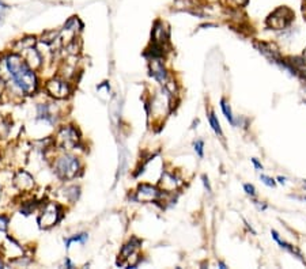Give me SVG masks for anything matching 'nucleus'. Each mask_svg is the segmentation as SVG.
<instances>
[{
  "mask_svg": "<svg viewBox=\"0 0 306 269\" xmlns=\"http://www.w3.org/2000/svg\"><path fill=\"white\" fill-rule=\"evenodd\" d=\"M5 59L10 79L18 86V89L28 95L36 93L38 86L37 76L34 74V70H32L28 63L25 62L24 57L18 53H13Z\"/></svg>",
  "mask_w": 306,
  "mask_h": 269,
  "instance_id": "f257e3e1",
  "label": "nucleus"
},
{
  "mask_svg": "<svg viewBox=\"0 0 306 269\" xmlns=\"http://www.w3.org/2000/svg\"><path fill=\"white\" fill-rule=\"evenodd\" d=\"M80 170V163L78 158L70 154L60 156L55 163V171L61 179L75 178Z\"/></svg>",
  "mask_w": 306,
  "mask_h": 269,
  "instance_id": "f03ea898",
  "label": "nucleus"
},
{
  "mask_svg": "<svg viewBox=\"0 0 306 269\" xmlns=\"http://www.w3.org/2000/svg\"><path fill=\"white\" fill-rule=\"evenodd\" d=\"M139 247H140V241L133 238L128 242L127 245L122 246L121 253L118 255L117 265H125L128 268H135L139 262Z\"/></svg>",
  "mask_w": 306,
  "mask_h": 269,
  "instance_id": "7ed1b4c3",
  "label": "nucleus"
},
{
  "mask_svg": "<svg viewBox=\"0 0 306 269\" xmlns=\"http://www.w3.org/2000/svg\"><path fill=\"white\" fill-rule=\"evenodd\" d=\"M61 208L55 203H48L40 213L37 222L41 228H51L60 220Z\"/></svg>",
  "mask_w": 306,
  "mask_h": 269,
  "instance_id": "20e7f679",
  "label": "nucleus"
},
{
  "mask_svg": "<svg viewBox=\"0 0 306 269\" xmlns=\"http://www.w3.org/2000/svg\"><path fill=\"white\" fill-rule=\"evenodd\" d=\"M79 143V135L76 132L75 128L63 127L56 135V146L63 150H72Z\"/></svg>",
  "mask_w": 306,
  "mask_h": 269,
  "instance_id": "39448f33",
  "label": "nucleus"
},
{
  "mask_svg": "<svg viewBox=\"0 0 306 269\" xmlns=\"http://www.w3.org/2000/svg\"><path fill=\"white\" fill-rule=\"evenodd\" d=\"M292 17H294V14H292L291 10L287 9V7H279L267 18V25L275 30H282L290 25Z\"/></svg>",
  "mask_w": 306,
  "mask_h": 269,
  "instance_id": "423d86ee",
  "label": "nucleus"
},
{
  "mask_svg": "<svg viewBox=\"0 0 306 269\" xmlns=\"http://www.w3.org/2000/svg\"><path fill=\"white\" fill-rule=\"evenodd\" d=\"M161 196H162V192L158 188L148 184H141L136 189L133 198L139 203H154L160 200Z\"/></svg>",
  "mask_w": 306,
  "mask_h": 269,
  "instance_id": "0eeeda50",
  "label": "nucleus"
},
{
  "mask_svg": "<svg viewBox=\"0 0 306 269\" xmlns=\"http://www.w3.org/2000/svg\"><path fill=\"white\" fill-rule=\"evenodd\" d=\"M45 89L49 95H52L53 98L56 99L66 98L67 95L70 94V86L67 82L61 81V79H51L45 86Z\"/></svg>",
  "mask_w": 306,
  "mask_h": 269,
  "instance_id": "6e6552de",
  "label": "nucleus"
},
{
  "mask_svg": "<svg viewBox=\"0 0 306 269\" xmlns=\"http://www.w3.org/2000/svg\"><path fill=\"white\" fill-rule=\"evenodd\" d=\"M14 185L22 192H29L34 188V178L28 171H18L14 177Z\"/></svg>",
  "mask_w": 306,
  "mask_h": 269,
  "instance_id": "1a4fd4ad",
  "label": "nucleus"
},
{
  "mask_svg": "<svg viewBox=\"0 0 306 269\" xmlns=\"http://www.w3.org/2000/svg\"><path fill=\"white\" fill-rule=\"evenodd\" d=\"M21 56L24 57L25 62L28 63L29 67H30L32 70H36V68L41 66V56H40V53H38L33 47L24 49Z\"/></svg>",
  "mask_w": 306,
  "mask_h": 269,
  "instance_id": "9d476101",
  "label": "nucleus"
},
{
  "mask_svg": "<svg viewBox=\"0 0 306 269\" xmlns=\"http://www.w3.org/2000/svg\"><path fill=\"white\" fill-rule=\"evenodd\" d=\"M150 70H151V75L156 78L157 81H160L162 85L166 82V78H168V74H166V70L164 64L158 60V59H152L150 64Z\"/></svg>",
  "mask_w": 306,
  "mask_h": 269,
  "instance_id": "9b49d317",
  "label": "nucleus"
},
{
  "mask_svg": "<svg viewBox=\"0 0 306 269\" xmlns=\"http://www.w3.org/2000/svg\"><path fill=\"white\" fill-rule=\"evenodd\" d=\"M179 181L176 178L175 175L170 174V173H165L162 175V179H161V188L162 190H166V192H173L175 189H177L179 186Z\"/></svg>",
  "mask_w": 306,
  "mask_h": 269,
  "instance_id": "f8f14e48",
  "label": "nucleus"
},
{
  "mask_svg": "<svg viewBox=\"0 0 306 269\" xmlns=\"http://www.w3.org/2000/svg\"><path fill=\"white\" fill-rule=\"evenodd\" d=\"M272 236H273V239H275V241L278 242L279 245L282 246L283 249H286V250H288V251H290V253H291V254H295V255H297V257H298V258H301V254H299V251H298L297 249H295V247H294V246L288 245V243H286V242H283L282 239H280V238H279L278 232H276V231H272Z\"/></svg>",
  "mask_w": 306,
  "mask_h": 269,
  "instance_id": "ddd939ff",
  "label": "nucleus"
},
{
  "mask_svg": "<svg viewBox=\"0 0 306 269\" xmlns=\"http://www.w3.org/2000/svg\"><path fill=\"white\" fill-rule=\"evenodd\" d=\"M34 44H36V38L26 37V38H24V40L18 41V44H17V48H18L19 51H24V49H28V48L34 47Z\"/></svg>",
  "mask_w": 306,
  "mask_h": 269,
  "instance_id": "4468645a",
  "label": "nucleus"
},
{
  "mask_svg": "<svg viewBox=\"0 0 306 269\" xmlns=\"http://www.w3.org/2000/svg\"><path fill=\"white\" fill-rule=\"evenodd\" d=\"M221 108H222V110H223L225 116H226V118L229 120V123H230L231 125H236V121H234V118H233V114H231L230 106H229V104H227L225 99H222V101H221Z\"/></svg>",
  "mask_w": 306,
  "mask_h": 269,
  "instance_id": "2eb2a0df",
  "label": "nucleus"
},
{
  "mask_svg": "<svg viewBox=\"0 0 306 269\" xmlns=\"http://www.w3.org/2000/svg\"><path fill=\"white\" fill-rule=\"evenodd\" d=\"M59 36H60V33H59V32H55V30L45 32V33L43 34V43L52 44L53 41H56Z\"/></svg>",
  "mask_w": 306,
  "mask_h": 269,
  "instance_id": "dca6fc26",
  "label": "nucleus"
},
{
  "mask_svg": "<svg viewBox=\"0 0 306 269\" xmlns=\"http://www.w3.org/2000/svg\"><path fill=\"white\" fill-rule=\"evenodd\" d=\"M208 120H210V125L212 127V129H214V131H215L219 136H222V128H221V125H219V121H218L217 116H215L214 113H211L210 116H208Z\"/></svg>",
  "mask_w": 306,
  "mask_h": 269,
  "instance_id": "f3484780",
  "label": "nucleus"
},
{
  "mask_svg": "<svg viewBox=\"0 0 306 269\" xmlns=\"http://www.w3.org/2000/svg\"><path fill=\"white\" fill-rule=\"evenodd\" d=\"M86 241H87V234H79V235L74 236V238H70V239H67L66 246H67V249H68L72 242H80V243H85Z\"/></svg>",
  "mask_w": 306,
  "mask_h": 269,
  "instance_id": "a211bd4d",
  "label": "nucleus"
},
{
  "mask_svg": "<svg viewBox=\"0 0 306 269\" xmlns=\"http://www.w3.org/2000/svg\"><path fill=\"white\" fill-rule=\"evenodd\" d=\"M203 148H204V143L202 140H198L195 143V151L198 152L199 156H203Z\"/></svg>",
  "mask_w": 306,
  "mask_h": 269,
  "instance_id": "6ab92c4d",
  "label": "nucleus"
},
{
  "mask_svg": "<svg viewBox=\"0 0 306 269\" xmlns=\"http://www.w3.org/2000/svg\"><path fill=\"white\" fill-rule=\"evenodd\" d=\"M249 0H229V5L233 6V7H241V6H245Z\"/></svg>",
  "mask_w": 306,
  "mask_h": 269,
  "instance_id": "aec40b11",
  "label": "nucleus"
},
{
  "mask_svg": "<svg viewBox=\"0 0 306 269\" xmlns=\"http://www.w3.org/2000/svg\"><path fill=\"white\" fill-rule=\"evenodd\" d=\"M9 226V219L6 216H0V231H6Z\"/></svg>",
  "mask_w": 306,
  "mask_h": 269,
  "instance_id": "412c9836",
  "label": "nucleus"
},
{
  "mask_svg": "<svg viewBox=\"0 0 306 269\" xmlns=\"http://www.w3.org/2000/svg\"><path fill=\"white\" fill-rule=\"evenodd\" d=\"M261 181H263L265 185H268V186H275V181H273L272 178L267 177V175H261Z\"/></svg>",
  "mask_w": 306,
  "mask_h": 269,
  "instance_id": "4be33fe9",
  "label": "nucleus"
},
{
  "mask_svg": "<svg viewBox=\"0 0 306 269\" xmlns=\"http://www.w3.org/2000/svg\"><path fill=\"white\" fill-rule=\"evenodd\" d=\"M244 189H245V190H246V193L250 194V196H254V194H256V192H254V186H253V185L246 184L244 186Z\"/></svg>",
  "mask_w": 306,
  "mask_h": 269,
  "instance_id": "5701e85b",
  "label": "nucleus"
},
{
  "mask_svg": "<svg viewBox=\"0 0 306 269\" xmlns=\"http://www.w3.org/2000/svg\"><path fill=\"white\" fill-rule=\"evenodd\" d=\"M252 163H253L254 166H256V169H259V170H263V166H261V163H259V162H257V159H252Z\"/></svg>",
  "mask_w": 306,
  "mask_h": 269,
  "instance_id": "b1692460",
  "label": "nucleus"
},
{
  "mask_svg": "<svg viewBox=\"0 0 306 269\" xmlns=\"http://www.w3.org/2000/svg\"><path fill=\"white\" fill-rule=\"evenodd\" d=\"M7 9H9V6L5 5V3H3V2L0 0V14H2L3 11H6V10H7Z\"/></svg>",
  "mask_w": 306,
  "mask_h": 269,
  "instance_id": "393cba45",
  "label": "nucleus"
},
{
  "mask_svg": "<svg viewBox=\"0 0 306 269\" xmlns=\"http://www.w3.org/2000/svg\"><path fill=\"white\" fill-rule=\"evenodd\" d=\"M203 181H204V185H206V188L208 189V192H211V188H210V184H208V179L206 178V177H203Z\"/></svg>",
  "mask_w": 306,
  "mask_h": 269,
  "instance_id": "a878e982",
  "label": "nucleus"
},
{
  "mask_svg": "<svg viewBox=\"0 0 306 269\" xmlns=\"http://www.w3.org/2000/svg\"><path fill=\"white\" fill-rule=\"evenodd\" d=\"M66 264L68 268H72V264H71V261L70 260H66Z\"/></svg>",
  "mask_w": 306,
  "mask_h": 269,
  "instance_id": "bb28decb",
  "label": "nucleus"
},
{
  "mask_svg": "<svg viewBox=\"0 0 306 269\" xmlns=\"http://www.w3.org/2000/svg\"><path fill=\"white\" fill-rule=\"evenodd\" d=\"M279 182H282V184H284V178H282V177H279Z\"/></svg>",
  "mask_w": 306,
  "mask_h": 269,
  "instance_id": "cd10ccee",
  "label": "nucleus"
},
{
  "mask_svg": "<svg viewBox=\"0 0 306 269\" xmlns=\"http://www.w3.org/2000/svg\"><path fill=\"white\" fill-rule=\"evenodd\" d=\"M219 266H222V268H226V265L223 264V262H219Z\"/></svg>",
  "mask_w": 306,
  "mask_h": 269,
  "instance_id": "c85d7f7f",
  "label": "nucleus"
},
{
  "mask_svg": "<svg viewBox=\"0 0 306 269\" xmlns=\"http://www.w3.org/2000/svg\"><path fill=\"white\" fill-rule=\"evenodd\" d=\"M303 57H305V59H306V49H305V52H303Z\"/></svg>",
  "mask_w": 306,
  "mask_h": 269,
  "instance_id": "c756f323",
  "label": "nucleus"
},
{
  "mask_svg": "<svg viewBox=\"0 0 306 269\" xmlns=\"http://www.w3.org/2000/svg\"><path fill=\"white\" fill-rule=\"evenodd\" d=\"M0 192H2V188H0Z\"/></svg>",
  "mask_w": 306,
  "mask_h": 269,
  "instance_id": "7c9ffc66",
  "label": "nucleus"
},
{
  "mask_svg": "<svg viewBox=\"0 0 306 269\" xmlns=\"http://www.w3.org/2000/svg\"><path fill=\"white\" fill-rule=\"evenodd\" d=\"M305 186H306V181H305Z\"/></svg>",
  "mask_w": 306,
  "mask_h": 269,
  "instance_id": "2f4dec72",
  "label": "nucleus"
}]
</instances>
